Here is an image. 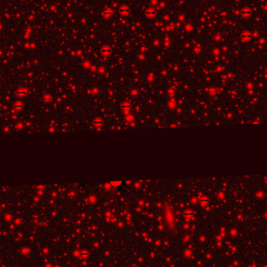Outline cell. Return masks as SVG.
Returning a JSON list of instances; mask_svg holds the SVG:
<instances>
[{
    "instance_id": "obj_1",
    "label": "cell",
    "mask_w": 267,
    "mask_h": 267,
    "mask_svg": "<svg viewBox=\"0 0 267 267\" xmlns=\"http://www.w3.org/2000/svg\"><path fill=\"white\" fill-rule=\"evenodd\" d=\"M266 267H267V266H266Z\"/></svg>"
}]
</instances>
